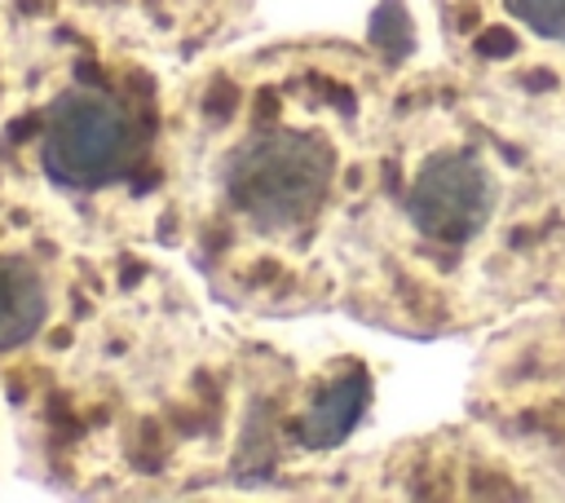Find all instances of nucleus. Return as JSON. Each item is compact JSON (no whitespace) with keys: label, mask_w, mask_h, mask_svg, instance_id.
<instances>
[{"label":"nucleus","mask_w":565,"mask_h":503,"mask_svg":"<svg viewBox=\"0 0 565 503\" xmlns=\"http://www.w3.org/2000/svg\"><path fill=\"white\" fill-rule=\"evenodd\" d=\"M44 313H49L44 278L22 260L0 256V349L31 340L44 327Z\"/></svg>","instance_id":"5"},{"label":"nucleus","mask_w":565,"mask_h":503,"mask_svg":"<svg viewBox=\"0 0 565 503\" xmlns=\"http://www.w3.org/2000/svg\"><path fill=\"white\" fill-rule=\"evenodd\" d=\"M366 397H371L366 375L349 371V375L331 379V384H327V388L313 397V406H309V410L296 419V437H300V446H309V450L340 446V441L353 432V424L362 419Z\"/></svg>","instance_id":"4"},{"label":"nucleus","mask_w":565,"mask_h":503,"mask_svg":"<svg viewBox=\"0 0 565 503\" xmlns=\"http://www.w3.org/2000/svg\"><path fill=\"white\" fill-rule=\"evenodd\" d=\"M137 154V124L115 93L75 88L62 93L44 115L40 163L62 185H102Z\"/></svg>","instance_id":"2"},{"label":"nucleus","mask_w":565,"mask_h":503,"mask_svg":"<svg viewBox=\"0 0 565 503\" xmlns=\"http://www.w3.org/2000/svg\"><path fill=\"white\" fill-rule=\"evenodd\" d=\"M499 9L516 31L543 44H565V0H499Z\"/></svg>","instance_id":"6"},{"label":"nucleus","mask_w":565,"mask_h":503,"mask_svg":"<svg viewBox=\"0 0 565 503\" xmlns=\"http://www.w3.org/2000/svg\"><path fill=\"white\" fill-rule=\"evenodd\" d=\"M331 146L300 128H260L225 163V199L256 229H296L331 194Z\"/></svg>","instance_id":"1"},{"label":"nucleus","mask_w":565,"mask_h":503,"mask_svg":"<svg viewBox=\"0 0 565 503\" xmlns=\"http://www.w3.org/2000/svg\"><path fill=\"white\" fill-rule=\"evenodd\" d=\"M494 199H499V190H494L490 168L468 150H446V154H433L411 176L406 221L428 243L459 247V243H468L472 234L486 229V221L494 212Z\"/></svg>","instance_id":"3"}]
</instances>
